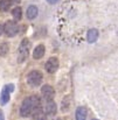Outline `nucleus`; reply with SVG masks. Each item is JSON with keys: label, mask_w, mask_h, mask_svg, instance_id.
<instances>
[{"label": "nucleus", "mask_w": 118, "mask_h": 120, "mask_svg": "<svg viewBox=\"0 0 118 120\" xmlns=\"http://www.w3.org/2000/svg\"><path fill=\"white\" fill-rule=\"evenodd\" d=\"M40 109H41V101L36 96L27 97L21 104L20 114H21V117L26 118V117L40 111Z\"/></svg>", "instance_id": "obj_1"}, {"label": "nucleus", "mask_w": 118, "mask_h": 120, "mask_svg": "<svg viewBox=\"0 0 118 120\" xmlns=\"http://www.w3.org/2000/svg\"><path fill=\"white\" fill-rule=\"evenodd\" d=\"M29 55V41L27 39H24L20 47H19V55H18V62L22 63Z\"/></svg>", "instance_id": "obj_2"}, {"label": "nucleus", "mask_w": 118, "mask_h": 120, "mask_svg": "<svg viewBox=\"0 0 118 120\" xmlns=\"http://www.w3.org/2000/svg\"><path fill=\"white\" fill-rule=\"evenodd\" d=\"M19 32V26L15 21H7L5 25H4V33L12 38V36H15Z\"/></svg>", "instance_id": "obj_3"}, {"label": "nucleus", "mask_w": 118, "mask_h": 120, "mask_svg": "<svg viewBox=\"0 0 118 120\" xmlns=\"http://www.w3.org/2000/svg\"><path fill=\"white\" fill-rule=\"evenodd\" d=\"M42 78H43V76H42V74H41L40 71L33 70V71L28 75L27 82H28V84L32 85V86H39L40 84L42 83Z\"/></svg>", "instance_id": "obj_4"}, {"label": "nucleus", "mask_w": 118, "mask_h": 120, "mask_svg": "<svg viewBox=\"0 0 118 120\" xmlns=\"http://www.w3.org/2000/svg\"><path fill=\"white\" fill-rule=\"evenodd\" d=\"M44 69H46L47 72L54 74V72L59 69V60H57L56 57H50V58L46 62Z\"/></svg>", "instance_id": "obj_5"}, {"label": "nucleus", "mask_w": 118, "mask_h": 120, "mask_svg": "<svg viewBox=\"0 0 118 120\" xmlns=\"http://www.w3.org/2000/svg\"><path fill=\"white\" fill-rule=\"evenodd\" d=\"M41 94L46 100H53L54 96H55V91L53 89V86L50 85H43L41 89Z\"/></svg>", "instance_id": "obj_6"}, {"label": "nucleus", "mask_w": 118, "mask_h": 120, "mask_svg": "<svg viewBox=\"0 0 118 120\" xmlns=\"http://www.w3.org/2000/svg\"><path fill=\"white\" fill-rule=\"evenodd\" d=\"M43 111H44L46 116H54L57 112V106H56V104L53 100H47Z\"/></svg>", "instance_id": "obj_7"}, {"label": "nucleus", "mask_w": 118, "mask_h": 120, "mask_svg": "<svg viewBox=\"0 0 118 120\" xmlns=\"http://www.w3.org/2000/svg\"><path fill=\"white\" fill-rule=\"evenodd\" d=\"M97 39H98V30L95 29V28L89 29L88 33H87V41L89 43H94V42L97 41Z\"/></svg>", "instance_id": "obj_8"}, {"label": "nucleus", "mask_w": 118, "mask_h": 120, "mask_svg": "<svg viewBox=\"0 0 118 120\" xmlns=\"http://www.w3.org/2000/svg\"><path fill=\"white\" fill-rule=\"evenodd\" d=\"M38 14H39V9H38V7H36L35 5H32V6H29V7L27 8L26 15H27V18H28L29 20L35 19V18L38 16Z\"/></svg>", "instance_id": "obj_9"}, {"label": "nucleus", "mask_w": 118, "mask_h": 120, "mask_svg": "<svg viewBox=\"0 0 118 120\" xmlns=\"http://www.w3.org/2000/svg\"><path fill=\"white\" fill-rule=\"evenodd\" d=\"M87 116H88V111L83 106H79V109L76 110V112H75L76 120H87Z\"/></svg>", "instance_id": "obj_10"}, {"label": "nucleus", "mask_w": 118, "mask_h": 120, "mask_svg": "<svg viewBox=\"0 0 118 120\" xmlns=\"http://www.w3.org/2000/svg\"><path fill=\"white\" fill-rule=\"evenodd\" d=\"M44 51H46L44 45H43V44H39V45L34 49V51H33V57H34L35 60H40V58H42V57H43V55H44Z\"/></svg>", "instance_id": "obj_11"}, {"label": "nucleus", "mask_w": 118, "mask_h": 120, "mask_svg": "<svg viewBox=\"0 0 118 120\" xmlns=\"http://www.w3.org/2000/svg\"><path fill=\"white\" fill-rule=\"evenodd\" d=\"M9 100V92L4 87L2 91H1V94H0V104L1 105H6Z\"/></svg>", "instance_id": "obj_12"}, {"label": "nucleus", "mask_w": 118, "mask_h": 120, "mask_svg": "<svg viewBox=\"0 0 118 120\" xmlns=\"http://www.w3.org/2000/svg\"><path fill=\"white\" fill-rule=\"evenodd\" d=\"M12 15H13V18L15 20H20L21 16H22V9H21V7H14L12 9Z\"/></svg>", "instance_id": "obj_13"}, {"label": "nucleus", "mask_w": 118, "mask_h": 120, "mask_svg": "<svg viewBox=\"0 0 118 120\" xmlns=\"http://www.w3.org/2000/svg\"><path fill=\"white\" fill-rule=\"evenodd\" d=\"M8 50H9V45H8V43H6V42L0 43V56H1V57L6 56L7 52H8Z\"/></svg>", "instance_id": "obj_14"}, {"label": "nucleus", "mask_w": 118, "mask_h": 120, "mask_svg": "<svg viewBox=\"0 0 118 120\" xmlns=\"http://www.w3.org/2000/svg\"><path fill=\"white\" fill-rule=\"evenodd\" d=\"M11 5H12L11 0H1L0 1V11H2V12L8 11L9 7H11Z\"/></svg>", "instance_id": "obj_15"}, {"label": "nucleus", "mask_w": 118, "mask_h": 120, "mask_svg": "<svg viewBox=\"0 0 118 120\" xmlns=\"http://www.w3.org/2000/svg\"><path fill=\"white\" fill-rule=\"evenodd\" d=\"M68 107H69V97H64V99H63V101H62V106H61V109H62L63 112H66Z\"/></svg>", "instance_id": "obj_16"}, {"label": "nucleus", "mask_w": 118, "mask_h": 120, "mask_svg": "<svg viewBox=\"0 0 118 120\" xmlns=\"http://www.w3.org/2000/svg\"><path fill=\"white\" fill-rule=\"evenodd\" d=\"M34 114H35L34 120H46V114H43V113L41 112V110L38 111V112H35Z\"/></svg>", "instance_id": "obj_17"}, {"label": "nucleus", "mask_w": 118, "mask_h": 120, "mask_svg": "<svg viewBox=\"0 0 118 120\" xmlns=\"http://www.w3.org/2000/svg\"><path fill=\"white\" fill-rule=\"evenodd\" d=\"M5 89L11 93V92H13V91H14V85H13V84H7V85L5 86Z\"/></svg>", "instance_id": "obj_18"}, {"label": "nucleus", "mask_w": 118, "mask_h": 120, "mask_svg": "<svg viewBox=\"0 0 118 120\" xmlns=\"http://www.w3.org/2000/svg\"><path fill=\"white\" fill-rule=\"evenodd\" d=\"M59 0H47V2H49V4H51V5H54V4H56Z\"/></svg>", "instance_id": "obj_19"}, {"label": "nucleus", "mask_w": 118, "mask_h": 120, "mask_svg": "<svg viewBox=\"0 0 118 120\" xmlns=\"http://www.w3.org/2000/svg\"><path fill=\"white\" fill-rule=\"evenodd\" d=\"M0 120H4V113L1 110H0Z\"/></svg>", "instance_id": "obj_20"}, {"label": "nucleus", "mask_w": 118, "mask_h": 120, "mask_svg": "<svg viewBox=\"0 0 118 120\" xmlns=\"http://www.w3.org/2000/svg\"><path fill=\"white\" fill-rule=\"evenodd\" d=\"M2 30H4V27H2V25L0 23V35L2 34Z\"/></svg>", "instance_id": "obj_21"}, {"label": "nucleus", "mask_w": 118, "mask_h": 120, "mask_svg": "<svg viewBox=\"0 0 118 120\" xmlns=\"http://www.w3.org/2000/svg\"><path fill=\"white\" fill-rule=\"evenodd\" d=\"M11 2H15V4H19V2H20V0H12Z\"/></svg>", "instance_id": "obj_22"}, {"label": "nucleus", "mask_w": 118, "mask_h": 120, "mask_svg": "<svg viewBox=\"0 0 118 120\" xmlns=\"http://www.w3.org/2000/svg\"><path fill=\"white\" fill-rule=\"evenodd\" d=\"M55 120H61V119H55Z\"/></svg>", "instance_id": "obj_23"}, {"label": "nucleus", "mask_w": 118, "mask_h": 120, "mask_svg": "<svg viewBox=\"0 0 118 120\" xmlns=\"http://www.w3.org/2000/svg\"><path fill=\"white\" fill-rule=\"evenodd\" d=\"M92 120H97V119H92Z\"/></svg>", "instance_id": "obj_24"}]
</instances>
